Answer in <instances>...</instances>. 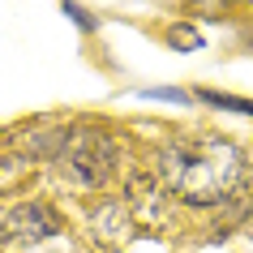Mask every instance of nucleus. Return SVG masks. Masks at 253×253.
Segmentation results:
<instances>
[{
	"instance_id": "obj_1",
	"label": "nucleus",
	"mask_w": 253,
	"mask_h": 253,
	"mask_svg": "<svg viewBox=\"0 0 253 253\" xmlns=\"http://www.w3.org/2000/svg\"><path fill=\"white\" fill-rule=\"evenodd\" d=\"M159 176L189 206H219L245 189V155L227 137H185L159 150Z\"/></svg>"
},
{
	"instance_id": "obj_2",
	"label": "nucleus",
	"mask_w": 253,
	"mask_h": 253,
	"mask_svg": "<svg viewBox=\"0 0 253 253\" xmlns=\"http://www.w3.org/2000/svg\"><path fill=\"white\" fill-rule=\"evenodd\" d=\"M116 142L99 129V125H73V129H65V142H60V150H56V159H60V172L73 180V185L82 189H99L112 176V168H116Z\"/></svg>"
},
{
	"instance_id": "obj_3",
	"label": "nucleus",
	"mask_w": 253,
	"mask_h": 253,
	"mask_svg": "<svg viewBox=\"0 0 253 253\" xmlns=\"http://www.w3.org/2000/svg\"><path fill=\"white\" fill-rule=\"evenodd\" d=\"M60 232V214L52 206H43V202H22L17 211L4 214V223H0V240L9 245V249H30V245H39V240L56 236Z\"/></svg>"
},
{
	"instance_id": "obj_4",
	"label": "nucleus",
	"mask_w": 253,
	"mask_h": 253,
	"mask_svg": "<svg viewBox=\"0 0 253 253\" xmlns=\"http://www.w3.org/2000/svg\"><path fill=\"white\" fill-rule=\"evenodd\" d=\"M120 214H125V206H120V202H107V206H99V211L90 214V227H94V236L103 240V245H120V236H125V232L112 223V219H120Z\"/></svg>"
},
{
	"instance_id": "obj_5",
	"label": "nucleus",
	"mask_w": 253,
	"mask_h": 253,
	"mask_svg": "<svg viewBox=\"0 0 253 253\" xmlns=\"http://www.w3.org/2000/svg\"><path fill=\"white\" fill-rule=\"evenodd\" d=\"M193 99H202V103L211 107H223V112H240V116H253V103L249 99H232V94H219V90H193Z\"/></svg>"
},
{
	"instance_id": "obj_6",
	"label": "nucleus",
	"mask_w": 253,
	"mask_h": 253,
	"mask_svg": "<svg viewBox=\"0 0 253 253\" xmlns=\"http://www.w3.org/2000/svg\"><path fill=\"white\" fill-rule=\"evenodd\" d=\"M172 43H176V47H202L198 30H189V26H176L172 30Z\"/></svg>"
},
{
	"instance_id": "obj_7",
	"label": "nucleus",
	"mask_w": 253,
	"mask_h": 253,
	"mask_svg": "<svg viewBox=\"0 0 253 253\" xmlns=\"http://www.w3.org/2000/svg\"><path fill=\"white\" fill-rule=\"evenodd\" d=\"M65 13L78 22L82 30H94V13H86V9H78V4H65Z\"/></svg>"
},
{
	"instance_id": "obj_8",
	"label": "nucleus",
	"mask_w": 253,
	"mask_h": 253,
	"mask_svg": "<svg viewBox=\"0 0 253 253\" xmlns=\"http://www.w3.org/2000/svg\"><path fill=\"white\" fill-rule=\"evenodd\" d=\"M249 43H253V30H249Z\"/></svg>"
},
{
	"instance_id": "obj_9",
	"label": "nucleus",
	"mask_w": 253,
	"mask_h": 253,
	"mask_svg": "<svg viewBox=\"0 0 253 253\" xmlns=\"http://www.w3.org/2000/svg\"><path fill=\"white\" fill-rule=\"evenodd\" d=\"M245 4H249V0H245Z\"/></svg>"
}]
</instances>
